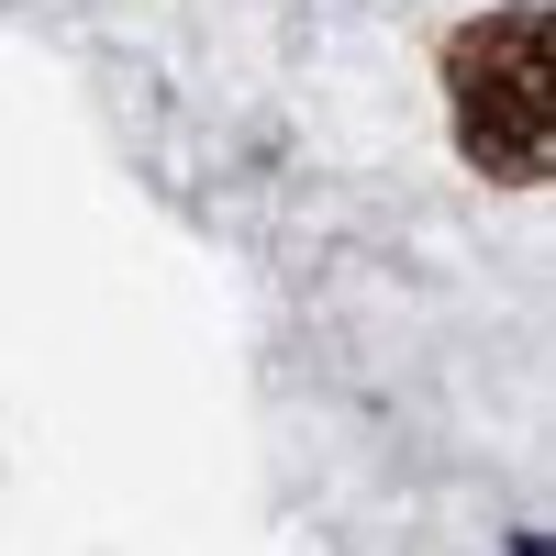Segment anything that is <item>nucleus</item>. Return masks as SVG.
Returning a JSON list of instances; mask_svg holds the SVG:
<instances>
[{
  "label": "nucleus",
  "mask_w": 556,
  "mask_h": 556,
  "mask_svg": "<svg viewBox=\"0 0 556 556\" xmlns=\"http://www.w3.org/2000/svg\"><path fill=\"white\" fill-rule=\"evenodd\" d=\"M456 134L490 178H545V12H490L456 34Z\"/></svg>",
  "instance_id": "f257e3e1"
}]
</instances>
